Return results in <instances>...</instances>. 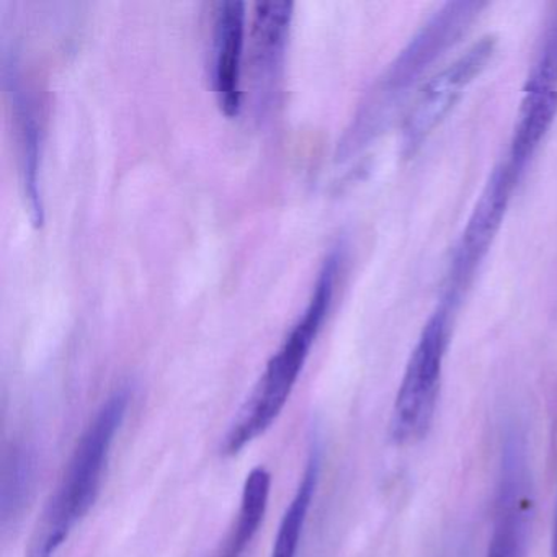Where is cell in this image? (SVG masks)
Instances as JSON below:
<instances>
[{
	"label": "cell",
	"mask_w": 557,
	"mask_h": 557,
	"mask_svg": "<svg viewBox=\"0 0 557 557\" xmlns=\"http://www.w3.org/2000/svg\"><path fill=\"white\" fill-rule=\"evenodd\" d=\"M485 8L478 0L448 2L420 27L358 107L338 143L337 161L354 158L387 128L413 84L465 37Z\"/></svg>",
	"instance_id": "cell-1"
},
{
	"label": "cell",
	"mask_w": 557,
	"mask_h": 557,
	"mask_svg": "<svg viewBox=\"0 0 557 557\" xmlns=\"http://www.w3.org/2000/svg\"><path fill=\"white\" fill-rule=\"evenodd\" d=\"M338 267H341V253L334 250L322 265L308 308L293 325L278 351L270 358L256 389L252 391L249 399L237 413L230 432L224 436L223 446H221L223 455H237L240 449L263 435L285 409L311 354L312 345L327 319L329 309L334 299Z\"/></svg>",
	"instance_id": "cell-2"
},
{
	"label": "cell",
	"mask_w": 557,
	"mask_h": 557,
	"mask_svg": "<svg viewBox=\"0 0 557 557\" xmlns=\"http://www.w3.org/2000/svg\"><path fill=\"white\" fill-rule=\"evenodd\" d=\"M128 404L129 391H115L81 436L61 484L38 521L27 557H54L96 504L110 449Z\"/></svg>",
	"instance_id": "cell-3"
},
{
	"label": "cell",
	"mask_w": 557,
	"mask_h": 557,
	"mask_svg": "<svg viewBox=\"0 0 557 557\" xmlns=\"http://www.w3.org/2000/svg\"><path fill=\"white\" fill-rule=\"evenodd\" d=\"M455 312V308L440 301L407 361L389 423L391 440L396 445L420 442L432 426Z\"/></svg>",
	"instance_id": "cell-4"
},
{
	"label": "cell",
	"mask_w": 557,
	"mask_h": 557,
	"mask_svg": "<svg viewBox=\"0 0 557 557\" xmlns=\"http://www.w3.org/2000/svg\"><path fill=\"white\" fill-rule=\"evenodd\" d=\"M497 51V38L485 35L461 57L430 77L413 99L403 125V152L413 158L445 122L466 89L487 70Z\"/></svg>",
	"instance_id": "cell-5"
},
{
	"label": "cell",
	"mask_w": 557,
	"mask_h": 557,
	"mask_svg": "<svg viewBox=\"0 0 557 557\" xmlns=\"http://www.w3.org/2000/svg\"><path fill=\"white\" fill-rule=\"evenodd\" d=\"M520 181L521 177L505 162L494 169L456 244L440 301L458 309L462 295L471 286L479 267L491 250Z\"/></svg>",
	"instance_id": "cell-6"
},
{
	"label": "cell",
	"mask_w": 557,
	"mask_h": 557,
	"mask_svg": "<svg viewBox=\"0 0 557 557\" xmlns=\"http://www.w3.org/2000/svg\"><path fill=\"white\" fill-rule=\"evenodd\" d=\"M557 116V5L524 84L518 122L505 164L523 177Z\"/></svg>",
	"instance_id": "cell-7"
},
{
	"label": "cell",
	"mask_w": 557,
	"mask_h": 557,
	"mask_svg": "<svg viewBox=\"0 0 557 557\" xmlns=\"http://www.w3.org/2000/svg\"><path fill=\"white\" fill-rule=\"evenodd\" d=\"M533 487L523 433L510 430L502 446L500 478L487 557H527L533 518Z\"/></svg>",
	"instance_id": "cell-8"
},
{
	"label": "cell",
	"mask_w": 557,
	"mask_h": 557,
	"mask_svg": "<svg viewBox=\"0 0 557 557\" xmlns=\"http://www.w3.org/2000/svg\"><path fill=\"white\" fill-rule=\"evenodd\" d=\"M292 2H259L250 28V76L257 109L265 112L282 77L293 21Z\"/></svg>",
	"instance_id": "cell-9"
},
{
	"label": "cell",
	"mask_w": 557,
	"mask_h": 557,
	"mask_svg": "<svg viewBox=\"0 0 557 557\" xmlns=\"http://www.w3.org/2000/svg\"><path fill=\"white\" fill-rule=\"evenodd\" d=\"M246 4L239 0L216 5L213 34V87L227 119L243 110V63L246 50Z\"/></svg>",
	"instance_id": "cell-10"
},
{
	"label": "cell",
	"mask_w": 557,
	"mask_h": 557,
	"mask_svg": "<svg viewBox=\"0 0 557 557\" xmlns=\"http://www.w3.org/2000/svg\"><path fill=\"white\" fill-rule=\"evenodd\" d=\"M11 94L14 97L15 116H17L18 148H21L22 182L27 198L30 220L40 227L45 221L44 203L40 190V126L37 112L27 94L22 89L21 81L15 74L9 77Z\"/></svg>",
	"instance_id": "cell-11"
},
{
	"label": "cell",
	"mask_w": 557,
	"mask_h": 557,
	"mask_svg": "<svg viewBox=\"0 0 557 557\" xmlns=\"http://www.w3.org/2000/svg\"><path fill=\"white\" fill-rule=\"evenodd\" d=\"M272 475L265 468H256L247 475L240 498L239 513L214 557H240L259 531L269 507Z\"/></svg>",
	"instance_id": "cell-12"
},
{
	"label": "cell",
	"mask_w": 557,
	"mask_h": 557,
	"mask_svg": "<svg viewBox=\"0 0 557 557\" xmlns=\"http://www.w3.org/2000/svg\"><path fill=\"white\" fill-rule=\"evenodd\" d=\"M37 475V459L27 446H14L5 456L0 484V517L8 528L22 517L30 504Z\"/></svg>",
	"instance_id": "cell-13"
},
{
	"label": "cell",
	"mask_w": 557,
	"mask_h": 557,
	"mask_svg": "<svg viewBox=\"0 0 557 557\" xmlns=\"http://www.w3.org/2000/svg\"><path fill=\"white\" fill-rule=\"evenodd\" d=\"M319 455L311 453L295 497L289 502L273 544L272 557H298L299 543L319 481Z\"/></svg>",
	"instance_id": "cell-14"
},
{
	"label": "cell",
	"mask_w": 557,
	"mask_h": 557,
	"mask_svg": "<svg viewBox=\"0 0 557 557\" xmlns=\"http://www.w3.org/2000/svg\"><path fill=\"white\" fill-rule=\"evenodd\" d=\"M550 557H557V511L556 521H554L553 544H550Z\"/></svg>",
	"instance_id": "cell-15"
}]
</instances>
